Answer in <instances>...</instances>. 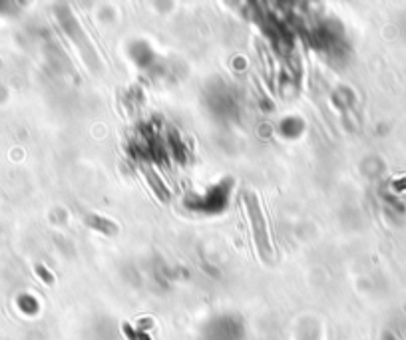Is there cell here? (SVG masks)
I'll return each instance as SVG.
<instances>
[{
  "label": "cell",
  "mask_w": 406,
  "mask_h": 340,
  "mask_svg": "<svg viewBox=\"0 0 406 340\" xmlns=\"http://www.w3.org/2000/svg\"><path fill=\"white\" fill-rule=\"evenodd\" d=\"M243 201H245L247 213H249V221H251V229H253V237H255V243H257V249L261 253V257L267 259V257H271V253H273L269 229H267V219L263 217V211L259 207V201H257L255 193L247 191L245 197H243Z\"/></svg>",
  "instance_id": "1"
}]
</instances>
